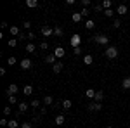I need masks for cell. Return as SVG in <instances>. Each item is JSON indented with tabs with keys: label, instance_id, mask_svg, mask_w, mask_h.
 Returning a JSON list of instances; mask_svg holds the SVG:
<instances>
[{
	"label": "cell",
	"instance_id": "cell-4",
	"mask_svg": "<svg viewBox=\"0 0 130 128\" xmlns=\"http://www.w3.org/2000/svg\"><path fill=\"white\" fill-rule=\"evenodd\" d=\"M18 92H19V87H18L16 83H10L9 88H7V97H9V95H16Z\"/></svg>",
	"mask_w": 130,
	"mask_h": 128
},
{
	"label": "cell",
	"instance_id": "cell-33",
	"mask_svg": "<svg viewBox=\"0 0 130 128\" xmlns=\"http://www.w3.org/2000/svg\"><path fill=\"white\" fill-rule=\"evenodd\" d=\"M85 28H87V30H92V28H94V21H92V19H87V23H85Z\"/></svg>",
	"mask_w": 130,
	"mask_h": 128
},
{
	"label": "cell",
	"instance_id": "cell-13",
	"mask_svg": "<svg viewBox=\"0 0 130 128\" xmlns=\"http://www.w3.org/2000/svg\"><path fill=\"white\" fill-rule=\"evenodd\" d=\"M56 59H57V57H56L54 54H52V56H45V62H47V64H52V66H54V64L57 62Z\"/></svg>",
	"mask_w": 130,
	"mask_h": 128
},
{
	"label": "cell",
	"instance_id": "cell-25",
	"mask_svg": "<svg viewBox=\"0 0 130 128\" xmlns=\"http://www.w3.org/2000/svg\"><path fill=\"white\" fill-rule=\"evenodd\" d=\"M111 5H113V2H111V0H102V7H104V10L111 9Z\"/></svg>",
	"mask_w": 130,
	"mask_h": 128
},
{
	"label": "cell",
	"instance_id": "cell-31",
	"mask_svg": "<svg viewBox=\"0 0 130 128\" xmlns=\"http://www.w3.org/2000/svg\"><path fill=\"white\" fill-rule=\"evenodd\" d=\"M31 107H40V99H33V100H31Z\"/></svg>",
	"mask_w": 130,
	"mask_h": 128
},
{
	"label": "cell",
	"instance_id": "cell-37",
	"mask_svg": "<svg viewBox=\"0 0 130 128\" xmlns=\"http://www.w3.org/2000/svg\"><path fill=\"white\" fill-rule=\"evenodd\" d=\"M10 111H12V109H10V106H5V109H4V114H5V116H10Z\"/></svg>",
	"mask_w": 130,
	"mask_h": 128
},
{
	"label": "cell",
	"instance_id": "cell-17",
	"mask_svg": "<svg viewBox=\"0 0 130 128\" xmlns=\"http://www.w3.org/2000/svg\"><path fill=\"white\" fill-rule=\"evenodd\" d=\"M28 107H30V106H28L26 102H19V104H18V109H19V113H26V111H28Z\"/></svg>",
	"mask_w": 130,
	"mask_h": 128
},
{
	"label": "cell",
	"instance_id": "cell-23",
	"mask_svg": "<svg viewBox=\"0 0 130 128\" xmlns=\"http://www.w3.org/2000/svg\"><path fill=\"white\" fill-rule=\"evenodd\" d=\"M35 50H37V45H35V43H28V45H26V52H28V54H33Z\"/></svg>",
	"mask_w": 130,
	"mask_h": 128
},
{
	"label": "cell",
	"instance_id": "cell-39",
	"mask_svg": "<svg viewBox=\"0 0 130 128\" xmlns=\"http://www.w3.org/2000/svg\"><path fill=\"white\" fill-rule=\"evenodd\" d=\"M40 49L42 50H47V49H49V43H47V42H42V43H40Z\"/></svg>",
	"mask_w": 130,
	"mask_h": 128
},
{
	"label": "cell",
	"instance_id": "cell-42",
	"mask_svg": "<svg viewBox=\"0 0 130 128\" xmlns=\"http://www.w3.org/2000/svg\"><path fill=\"white\" fill-rule=\"evenodd\" d=\"M21 128H33V125H31V123H23Z\"/></svg>",
	"mask_w": 130,
	"mask_h": 128
},
{
	"label": "cell",
	"instance_id": "cell-24",
	"mask_svg": "<svg viewBox=\"0 0 130 128\" xmlns=\"http://www.w3.org/2000/svg\"><path fill=\"white\" fill-rule=\"evenodd\" d=\"M83 62H85L87 66L94 64V56H85V57H83Z\"/></svg>",
	"mask_w": 130,
	"mask_h": 128
},
{
	"label": "cell",
	"instance_id": "cell-16",
	"mask_svg": "<svg viewBox=\"0 0 130 128\" xmlns=\"http://www.w3.org/2000/svg\"><path fill=\"white\" fill-rule=\"evenodd\" d=\"M43 104H45V106H52V104H54V97H52V95H45V97H43Z\"/></svg>",
	"mask_w": 130,
	"mask_h": 128
},
{
	"label": "cell",
	"instance_id": "cell-28",
	"mask_svg": "<svg viewBox=\"0 0 130 128\" xmlns=\"http://www.w3.org/2000/svg\"><path fill=\"white\" fill-rule=\"evenodd\" d=\"M18 126H19L18 119H9V128H18Z\"/></svg>",
	"mask_w": 130,
	"mask_h": 128
},
{
	"label": "cell",
	"instance_id": "cell-6",
	"mask_svg": "<svg viewBox=\"0 0 130 128\" xmlns=\"http://www.w3.org/2000/svg\"><path fill=\"white\" fill-rule=\"evenodd\" d=\"M101 109H102V104H101V102H95V100H94V102H90L89 111H94V113H95V111H101Z\"/></svg>",
	"mask_w": 130,
	"mask_h": 128
},
{
	"label": "cell",
	"instance_id": "cell-38",
	"mask_svg": "<svg viewBox=\"0 0 130 128\" xmlns=\"http://www.w3.org/2000/svg\"><path fill=\"white\" fill-rule=\"evenodd\" d=\"M80 4L83 5V7H87V9H89V5H90V0H80Z\"/></svg>",
	"mask_w": 130,
	"mask_h": 128
},
{
	"label": "cell",
	"instance_id": "cell-5",
	"mask_svg": "<svg viewBox=\"0 0 130 128\" xmlns=\"http://www.w3.org/2000/svg\"><path fill=\"white\" fill-rule=\"evenodd\" d=\"M54 56H56L57 59H62V57L66 56V50L62 49V47H56V49H54Z\"/></svg>",
	"mask_w": 130,
	"mask_h": 128
},
{
	"label": "cell",
	"instance_id": "cell-7",
	"mask_svg": "<svg viewBox=\"0 0 130 128\" xmlns=\"http://www.w3.org/2000/svg\"><path fill=\"white\" fill-rule=\"evenodd\" d=\"M42 35H43V36H52V35H54V28L43 26V28H42Z\"/></svg>",
	"mask_w": 130,
	"mask_h": 128
},
{
	"label": "cell",
	"instance_id": "cell-3",
	"mask_svg": "<svg viewBox=\"0 0 130 128\" xmlns=\"http://www.w3.org/2000/svg\"><path fill=\"white\" fill-rule=\"evenodd\" d=\"M80 42H82V36L78 35V33H75V35H71V38H70V43H71V47H73V49H76V47H80Z\"/></svg>",
	"mask_w": 130,
	"mask_h": 128
},
{
	"label": "cell",
	"instance_id": "cell-11",
	"mask_svg": "<svg viewBox=\"0 0 130 128\" xmlns=\"http://www.w3.org/2000/svg\"><path fill=\"white\" fill-rule=\"evenodd\" d=\"M54 123H56L57 126L64 125V123H66V118H64V114H57V116H56V119H54Z\"/></svg>",
	"mask_w": 130,
	"mask_h": 128
},
{
	"label": "cell",
	"instance_id": "cell-21",
	"mask_svg": "<svg viewBox=\"0 0 130 128\" xmlns=\"http://www.w3.org/2000/svg\"><path fill=\"white\" fill-rule=\"evenodd\" d=\"M10 35H14V36H19L21 35V30L18 26H10Z\"/></svg>",
	"mask_w": 130,
	"mask_h": 128
},
{
	"label": "cell",
	"instance_id": "cell-36",
	"mask_svg": "<svg viewBox=\"0 0 130 128\" xmlns=\"http://www.w3.org/2000/svg\"><path fill=\"white\" fill-rule=\"evenodd\" d=\"M120 26H121V21L120 19H115V21H113V28H120Z\"/></svg>",
	"mask_w": 130,
	"mask_h": 128
},
{
	"label": "cell",
	"instance_id": "cell-10",
	"mask_svg": "<svg viewBox=\"0 0 130 128\" xmlns=\"http://www.w3.org/2000/svg\"><path fill=\"white\" fill-rule=\"evenodd\" d=\"M62 69H64V64H62V62H56V64L52 66V71H54L56 75H59Z\"/></svg>",
	"mask_w": 130,
	"mask_h": 128
},
{
	"label": "cell",
	"instance_id": "cell-29",
	"mask_svg": "<svg viewBox=\"0 0 130 128\" xmlns=\"http://www.w3.org/2000/svg\"><path fill=\"white\" fill-rule=\"evenodd\" d=\"M82 17H87V16H90V9H87V7H83V9L80 10Z\"/></svg>",
	"mask_w": 130,
	"mask_h": 128
},
{
	"label": "cell",
	"instance_id": "cell-18",
	"mask_svg": "<svg viewBox=\"0 0 130 128\" xmlns=\"http://www.w3.org/2000/svg\"><path fill=\"white\" fill-rule=\"evenodd\" d=\"M94 100H95V102H102V100H104V92H95V97H94Z\"/></svg>",
	"mask_w": 130,
	"mask_h": 128
},
{
	"label": "cell",
	"instance_id": "cell-44",
	"mask_svg": "<svg viewBox=\"0 0 130 128\" xmlns=\"http://www.w3.org/2000/svg\"><path fill=\"white\" fill-rule=\"evenodd\" d=\"M28 40H35V33H28Z\"/></svg>",
	"mask_w": 130,
	"mask_h": 128
},
{
	"label": "cell",
	"instance_id": "cell-8",
	"mask_svg": "<svg viewBox=\"0 0 130 128\" xmlns=\"http://www.w3.org/2000/svg\"><path fill=\"white\" fill-rule=\"evenodd\" d=\"M116 14H120V16L128 14V7H127L125 4H120V5H118V9H116Z\"/></svg>",
	"mask_w": 130,
	"mask_h": 128
},
{
	"label": "cell",
	"instance_id": "cell-26",
	"mask_svg": "<svg viewBox=\"0 0 130 128\" xmlns=\"http://www.w3.org/2000/svg\"><path fill=\"white\" fill-rule=\"evenodd\" d=\"M85 95L89 99H94L95 97V92H94V88H87V92H85Z\"/></svg>",
	"mask_w": 130,
	"mask_h": 128
},
{
	"label": "cell",
	"instance_id": "cell-32",
	"mask_svg": "<svg viewBox=\"0 0 130 128\" xmlns=\"http://www.w3.org/2000/svg\"><path fill=\"white\" fill-rule=\"evenodd\" d=\"M7 100H9V104L12 106V104H16V102H18V97H16V95H9Z\"/></svg>",
	"mask_w": 130,
	"mask_h": 128
},
{
	"label": "cell",
	"instance_id": "cell-35",
	"mask_svg": "<svg viewBox=\"0 0 130 128\" xmlns=\"http://www.w3.org/2000/svg\"><path fill=\"white\" fill-rule=\"evenodd\" d=\"M102 9H104V7H102V4H97V5H94V10H95V12H102Z\"/></svg>",
	"mask_w": 130,
	"mask_h": 128
},
{
	"label": "cell",
	"instance_id": "cell-14",
	"mask_svg": "<svg viewBox=\"0 0 130 128\" xmlns=\"http://www.w3.org/2000/svg\"><path fill=\"white\" fill-rule=\"evenodd\" d=\"M61 106H62V107H64L66 111H68V109H71V106H73V102H71L70 99H64V100L61 102Z\"/></svg>",
	"mask_w": 130,
	"mask_h": 128
},
{
	"label": "cell",
	"instance_id": "cell-1",
	"mask_svg": "<svg viewBox=\"0 0 130 128\" xmlns=\"http://www.w3.org/2000/svg\"><path fill=\"white\" fill-rule=\"evenodd\" d=\"M104 56H106L108 59H116V57H118V47H113V45L106 47V52H104Z\"/></svg>",
	"mask_w": 130,
	"mask_h": 128
},
{
	"label": "cell",
	"instance_id": "cell-34",
	"mask_svg": "<svg viewBox=\"0 0 130 128\" xmlns=\"http://www.w3.org/2000/svg\"><path fill=\"white\" fill-rule=\"evenodd\" d=\"M102 14H104V16H106V17H113V16H115V12H113V10H111V9L104 10V12H102Z\"/></svg>",
	"mask_w": 130,
	"mask_h": 128
},
{
	"label": "cell",
	"instance_id": "cell-20",
	"mask_svg": "<svg viewBox=\"0 0 130 128\" xmlns=\"http://www.w3.org/2000/svg\"><path fill=\"white\" fill-rule=\"evenodd\" d=\"M26 7L35 9V7H38V2H37V0H26Z\"/></svg>",
	"mask_w": 130,
	"mask_h": 128
},
{
	"label": "cell",
	"instance_id": "cell-9",
	"mask_svg": "<svg viewBox=\"0 0 130 128\" xmlns=\"http://www.w3.org/2000/svg\"><path fill=\"white\" fill-rule=\"evenodd\" d=\"M19 66H21V69H30L31 68V61L28 59V57H24V59L19 62Z\"/></svg>",
	"mask_w": 130,
	"mask_h": 128
},
{
	"label": "cell",
	"instance_id": "cell-46",
	"mask_svg": "<svg viewBox=\"0 0 130 128\" xmlns=\"http://www.w3.org/2000/svg\"><path fill=\"white\" fill-rule=\"evenodd\" d=\"M128 16H130V10H128Z\"/></svg>",
	"mask_w": 130,
	"mask_h": 128
},
{
	"label": "cell",
	"instance_id": "cell-15",
	"mask_svg": "<svg viewBox=\"0 0 130 128\" xmlns=\"http://www.w3.org/2000/svg\"><path fill=\"white\" fill-rule=\"evenodd\" d=\"M71 21H73V23H80L82 21V14L80 12H73V14H71Z\"/></svg>",
	"mask_w": 130,
	"mask_h": 128
},
{
	"label": "cell",
	"instance_id": "cell-19",
	"mask_svg": "<svg viewBox=\"0 0 130 128\" xmlns=\"http://www.w3.org/2000/svg\"><path fill=\"white\" fill-rule=\"evenodd\" d=\"M121 88H125V90L130 88V76H128V78H123V80H121Z\"/></svg>",
	"mask_w": 130,
	"mask_h": 128
},
{
	"label": "cell",
	"instance_id": "cell-2",
	"mask_svg": "<svg viewBox=\"0 0 130 128\" xmlns=\"http://www.w3.org/2000/svg\"><path fill=\"white\" fill-rule=\"evenodd\" d=\"M94 42H97L99 45H106V47H109L108 43H109V38L106 36V35H95L94 36Z\"/></svg>",
	"mask_w": 130,
	"mask_h": 128
},
{
	"label": "cell",
	"instance_id": "cell-40",
	"mask_svg": "<svg viewBox=\"0 0 130 128\" xmlns=\"http://www.w3.org/2000/svg\"><path fill=\"white\" fill-rule=\"evenodd\" d=\"M23 28H24V30L31 28V23H30V21H24V23H23Z\"/></svg>",
	"mask_w": 130,
	"mask_h": 128
},
{
	"label": "cell",
	"instance_id": "cell-30",
	"mask_svg": "<svg viewBox=\"0 0 130 128\" xmlns=\"http://www.w3.org/2000/svg\"><path fill=\"white\" fill-rule=\"evenodd\" d=\"M16 62H18V59H16L14 56H10V57H7V64H9V66H14Z\"/></svg>",
	"mask_w": 130,
	"mask_h": 128
},
{
	"label": "cell",
	"instance_id": "cell-12",
	"mask_svg": "<svg viewBox=\"0 0 130 128\" xmlns=\"http://www.w3.org/2000/svg\"><path fill=\"white\" fill-rule=\"evenodd\" d=\"M23 94H24L26 97H30L31 94H33V87H31V85H24V87H23Z\"/></svg>",
	"mask_w": 130,
	"mask_h": 128
},
{
	"label": "cell",
	"instance_id": "cell-27",
	"mask_svg": "<svg viewBox=\"0 0 130 128\" xmlns=\"http://www.w3.org/2000/svg\"><path fill=\"white\" fill-rule=\"evenodd\" d=\"M7 45H9L10 49H14V47H16V45H18V38H10L9 42H7Z\"/></svg>",
	"mask_w": 130,
	"mask_h": 128
},
{
	"label": "cell",
	"instance_id": "cell-45",
	"mask_svg": "<svg viewBox=\"0 0 130 128\" xmlns=\"http://www.w3.org/2000/svg\"><path fill=\"white\" fill-rule=\"evenodd\" d=\"M106 128H113V126H111V125H108V126H106Z\"/></svg>",
	"mask_w": 130,
	"mask_h": 128
},
{
	"label": "cell",
	"instance_id": "cell-41",
	"mask_svg": "<svg viewBox=\"0 0 130 128\" xmlns=\"http://www.w3.org/2000/svg\"><path fill=\"white\" fill-rule=\"evenodd\" d=\"M73 52H75V56H80V54H82V49H80V47H76V49H73Z\"/></svg>",
	"mask_w": 130,
	"mask_h": 128
},
{
	"label": "cell",
	"instance_id": "cell-22",
	"mask_svg": "<svg viewBox=\"0 0 130 128\" xmlns=\"http://www.w3.org/2000/svg\"><path fill=\"white\" fill-rule=\"evenodd\" d=\"M54 35H56V36H62V35H64V30H62L61 26H56V28H54Z\"/></svg>",
	"mask_w": 130,
	"mask_h": 128
},
{
	"label": "cell",
	"instance_id": "cell-43",
	"mask_svg": "<svg viewBox=\"0 0 130 128\" xmlns=\"http://www.w3.org/2000/svg\"><path fill=\"white\" fill-rule=\"evenodd\" d=\"M75 4H76L75 0H66V5H75Z\"/></svg>",
	"mask_w": 130,
	"mask_h": 128
}]
</instances>
